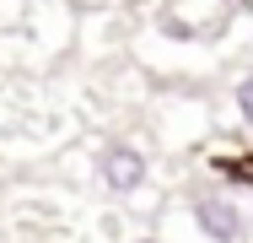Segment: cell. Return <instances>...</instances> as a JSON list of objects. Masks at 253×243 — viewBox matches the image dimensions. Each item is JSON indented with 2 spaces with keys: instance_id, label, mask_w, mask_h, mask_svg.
<instances>
[{
  "instance_id": "5",
  "label": "cell",
  "mask_w": 253,
  "mask_h": 243,
  "mask_svg": "<svg viewBox=\"0 0 253 243\" xmlns=\"http://www.w3.org/2000/svg\"><path fill=\"white\" fill-rule=\"evenodd\" d=\"M129 243H162V238H129Z\"/></svg>"
},
{
  "instance_id": "1",
  "label": "cell",
  "mask_w": 253,
  "mask_h": 243,
  "mask_svg": "<svg viewBox=\"0 0 253 243\" xmlns=\"http://www.w3.org/2000/svg\"><path fill=\"white\" fill-rule=\"evenodd\" d=\"M97 173H102V189H108V194H140V189H146V179H151V162H146L140 146L113 141V146H102Z\"/></svg>"
},
{
  "instance_id": "3",
  "label": "cell",
  "mask_w": 253,
  "mask_h": 243,
  "mask_svg": "<svg viewBox=\"0 0 253 243\" xmlns=\"http://www.w3.org/2000/svg\"><path fill=\"white\" fill-rule=\"evenodd\" d=\"M210 168L226 179V184H243L253 189V151H232V157H210Z\"/></svg>"
},
{
  "instance_id": "4",
  "label": "cell",
  "mask_w": 253,
  "mask_h": 243,
  "mask_svg": "<svg viewBox=\"0 0 253 243\" xmlns=\"http://www.w3.org/2000/svg\"><path fill=\"white\" fill-rule=\"evenodd\" d=\"M232 103H237V119H243V124L253 130V70L243 76V81H237V87H232Z\"/></svg>"
},
{
  "instance_id": "2",
  "label": "cell",
  "mask_w": 253,
  "mask_h": 243,
  "mask_svg": "<svg viewBox=\"0 0 253 243\" xmlns=\"http://www.w3.org/2000/svg\"><path fill=\"white\" fill-rule=\"evenodd\" d=\"M194 227L210 243H248V211L226 194H200L194 200Z\"/></svg>"
}]
</instances>
